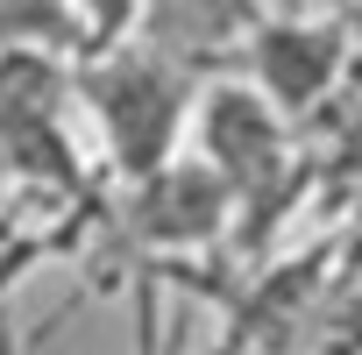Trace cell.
Segmentation results:
<instances>
[{
	"label": "cell",
	"instance_id": "2",
	"mask_svg": "<svg viewBox=\"0 0 362 355\" xmlns=\"http://www.w3.org/2000/svg\"><path fill=\"white\" fill-rule=\"evenodd\" d=\"M291 128L242 71H221L206 78L199 93V114H192V149L199 163L235 192V221L263 214L270 192H284V178H298V156H291Z\"/></svg>",
	"mask_w": 362,
	"mask_h": 355
},
{
	"label": "cell",
	"instance_id": "5",
	"mask_svg": "<svg viewBox=\"0 0 362 355\" xmlns=\"http://www.w3.org/2000/svg\"><path fill=\"white\" fill-rule=\"evenodd\" d=\"M78 15H86L93 50H114V43H135V36H142L149 0H78ZM93 50H86V57H93Z\"/></svg>",
	"mask_w": 362,
	"mask_h": 355
},
{
	"label": "cell",
	"instance_id": "4",
	"mask_svg": "<svg viewBox=\"0 0 362 355\" xmlns=\"http://www.w3.org/2000/svg\"><path fill=\"white\" fill-rule=\"evenodd\" d=\"M0 50H43V57H86V15L78 0H0Z\"/></svg>",
	"mask_w": 362,
	"mask_h": 355
},
{
	"label": "cell",
	"instance_id": "3",
	"mask_svg": "<svg viewBox=\"0 0 362 355\" xmlns=\"http://www.w3.org/2000/svg\"><path fill=\"white\" fill-rule=\"evenodd\" d=\"M348 64H355V43H348L341 15H263L235 50V71L284 121H313L341 93Z\"/></svg>",
	"mask_w": 362,
	"mask_h": 355
},
{
	"label": "cell",
	"instance_id": "6",
	"mask_svg": "<svg viewBox=\"0 0 362 355\" xmlns=\"http://www.w3.org/2000/svg\"><path fill=\"white\" fill-rule=\"evenodd\" d=\"M334 15H341V29H348V43H355V57H362V0H341Z\"/></svg>",
	"mask_w": 362,
	"mask_h": 355
},
{
	"label": "cell",
	"instance_id": "1",
	"mask_svg": "<svg viewBox=\"0 0 362 355\" xmlns=\"http://www.w3.org/2000/svg\"><path fill=\"white\" fill-rule=\"evenodd\" d=\"M206 71L170 57L156 43H114L78 57V114L93 128V156L114 185H149L156 170L177 163L199 114Z\"/></svg>",
	"mask_w": 362,
	"mask_h": 355
}]
</instances>
